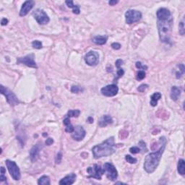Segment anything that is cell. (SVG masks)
Here are the masks:
<instances>
[{"label": "cell", "instance_id": "1", "mask_svg": "<svg viewBox=\"0 0 185 185\" xmlns=\"http://www.w3.org/2000/svg\"><path fill=\"white\" fill-rule=\"evenodd\" d=\"M160 141L161 145L158 150L153 153H149L145 158L144 169L147 173H151L155 171L160 163L162 155L164 152L166 145V139L165 137H161L160 138Z\"/></svg>", "mask_w": 185, "mask_h": 185}, {"label": "cell", "instance_id": "2", "mask_svg": "<svg viewBox=\"0 0 185 185\" xmlns=\"http://www.w3.org/2000/svg\"><path fill=\"white\" fill-rule=\"evenodd\" d=\"M116 145L114 142V137H111L102 143L97 145L92 148V153L94 158L98 159L102 157H107L116 152Z\"/></svg>", "mask_w": 185, "mask_h": 185}, {"label": "cell", "instance_id": "3", "mask_svg": "<svg viewBox=\"0 0 185 185\" xmlns=\"http://www.w3.org/2000/svg\"><path fill=\"white\" fill-rule=\"evenodd\" d=\"M173 25V17L158 19L157 26L158 29V34L160 40L163 43H170L171 35Z\"/></svg>", "mask_w": 185, "mask_h": 185}, {"label": "cell", "instance_id": "4", "mask_svg": "<svg viewBox=\"0 0 185 185\" xmlns=\"http://www.w3.org/2000/svg\"><path fill=\"white\" fill-rule=\"evenodd\" d=\"M0 91H1V93L2 95L5 96L7 101L8 102V104L11 106H17V104H20V101L17 98L16 95L12 91H11L10 90L8 89L7 88H6L2 85H1Z\"/></svg>", "mask_w": 185, "mask_h": 185}, {"label": "cell", "instance_id": "5", "mask_svg": "<svg viewBox=\"0 0 185 185\" xmlns=\"http://www.w3.org/2000/svg\"><path fill=\"white\" fill-rule=\"evenodd\" d=\"M5 163L12 178L15 181H19L21 178V174H20V168L16 164V163L10 160H7Z\"/></svg>", "mask_w": 185, "mask_h": 185}, {"label": "cell", "instance_id": "6", "mask_svg": "<svg viewBox=\"0 0 185 185\" xmlns=\"http://www.w3.org/2000/svg\"><path fill=\"white\" fill-rule=\"evenodd\" d=\"M87 172L89 174V176H88V178H94L98 180H101L102 176L104 174V168H102L98 164H94L92 166L88 168Z\"/></svg>", "mask_w": 185, "mask_h": 185}, {"label": "cell", "instance_id": "7", "mask_svg": "<svg viewBox=\"0 0 185 185\" xmlns=\"http://www.w3.org/2000/svg\"><path fill=\"white\" fill-rule=\"evenodd\" d=\"M142 18V13L135 9H129L125 13V20L127 24L137 23Z\"/></svg>", "mask_w": 185, "mask_h": 185}, {"label": "cell", "instance_id": "8", "mask_svg": "<svg viewBox=\"0 0 185 185\" xmlns=\"http://www.w3.org/2000/svg\"><path fill=\"white\" fill-rule=\"evenodd\" d=\"M104 173L108 179L111 181H114L118 177V172L115 166L110 163H106L104 165Z\"/></svg>", "mask_w": 185, "mask_h": 185}, {"label": "cell", "instance_id": "9", "mask_svg": "<svg viewBox=\"0 0 185 185\" xmlns=\"http://www.w3.org/2000/svg\"><path fill=\"white\" fill-rule=\"evenodd\" d=\"M33 16L35 17L37 23L40 25H45L49 22V17L44 10L41 9H37L33 12Z\"/></svg>", "mask_w": 185, "mask_h": 185}, {"label": "cell", "instance_id": "10", "mask_svg": "<svg viewBox=\"0 0 185 185\" xmlns=\"http://www.w3.org/2000/svg\"><path fill=\"white\" fill-rule=\"evenodd\" d=\"M35 55L33 54H30L26 55L24 57H20L17 59V64H25L27 66L32 67V68H38L37 64L35 63L34 60Z\"/></svg>", "mask_w": 185, "mask_h": 185}, {"label": "cell", "instance_id": "11", "mask_svg": "<svg viewBox=\"0 0 185 185\" xmlns=\"http://www.w3.org/2000/svg\"><path fill=\"white\" fill-rule=\"evenodd\" d=\"M119 92V88L115 84L108 85L102 88L101 90V94L106 97L115 96Z\"/></svg>", "mask_w": 185, "mask_h": 185}, {"label": "cell", "instance_id": "12", "mask_svg": "<svg viewBox=\"0 0 185 185\" xmlns=\"http://www.w3.org/2000/svg\"><path fill=\"white\" fill-rule=\"evenodd\" d=\"M85 61L87 64L89 65V66H96L99 62V54H98V53L95 52V51H90L85 55Z\"/></svg>", "mask_w": 185, "mask_h": 185}, {"label": "cell", "instance_id": "13", "mask_svg": "<svg viewBox=\"0 0 185 185\" xmlns=\"http://www.w3.org/2000/svg\"><path fill=\"white\" fill-rule=\"evenodd\" d=\"M43 148V145L41 142H38L30 150V158L32 162H35L39 158V153L40 150Z\"/></svg>", "mask_w": 185, "mask_h": 185}, {"label": "cell", "instance_id": "14", "mask_svg": "<svg viewBox=\"0 0 185 185\" xmlns=\"http://www.w3.org/2000/svg\"><path fill=\"white\" fill-rule=\"evenodd\" d=\"M86 135V132L83 127L78 125L75 127V130L72 133V137L76 141H81Z\"/></svg>", "mask_w": 185, "mask_h": 185}, {"label": "cell", "instance_id": "15", "mask_svg": "<svg viewBox=\"0 0 185 185\" xmlns=\"http://www.w3.org/2000/svg\"><path fill=\"white\" fill-rule=\"evenodd\" d=\"M35 5V2L34 1H26L25 2L23 3V4L22 5L21 9L20 12V15L21 17L23 16H25L26 14L28 13L32 9V8L33 7V6Z\"/></svg>", "mask_w": 185, "mask_h": 185}, {"label": "cell", "instance_id": "16", "mask_svg": "<svg viewBox=\"0 0 185 185\" xmlns=\"http://www.w3.org/2000/svg\"><path fill=\"white\" fill-rule=\"evenodd\" d=\"M76 180V174L74 173H71L67 176L64 177L59 182V184L61 185H70L74 184Z\"/></svg>", "mask_w": 185, "mask_h": 185}, {"label": "cell", "instance_id": "17", "mask_svg": "<svg viewBox=\"0 0 185 185\" xmlns=\"http://www.w3.org/2000/svg\"><path fill=\"white\" fill-rule=\"evenodd\" d=\"M113 123V119L109 115H104L98 121V125L100 127H105L109 124Z\"/></svg>", "mask_w": 185, "mask_h": 185}, {"label": "cell", "instance_id": "18", "mask_svg": "<svg viewBox=\"0 0 185 185\" xmlns=\"http://www.w3.org/2000/svg\"><path fill=\"white\" fill-rule=\"evenodd\" d=\"M181 92H182V90L180 88L177 86H173L171 90V98L173 101H177L181 95Z\"/></svg>", "mask_w": 185, "mask_h": 185}, {"label": "cell", "instance_id": "19", "mask_svg": "<svg viewBox=\"0 0 185 185\" xmlns=\"http://www.w3.org/2000/svg\"><path fill=\"white\" fill-rule=\"evenodd\" d=\"M108 38L106 35H96L92 38V42L97 45H104L106 43Z\"/></svg>", "mask_w": 185, "mask_h": 185}, {"label": "cell", "instance_id": "20", "mask_svg": "<svg viewBox=\"0 0 185 185\" xmlns=\"http://www.w3.org/2000/svg\"><path fill=\"white\" fill-rule=\"evenodd\" d=\"M161 92H155V93L153 94V95H151V97H150V105L153 107L156 106L157 104H158V101L161 99Z\"/></svg>", "mask_w": 185, "mask_h": 185}, {"label": "cell", "instance_id": "21", "mask_svg": "<svg viewBox=\"0 0 185 185\" xmlns=\"http://www.w3.org/2000/svg\"><path fill=\"white\" fill-rule=\"evenodd\" d=\"M184 65L183 64H178L177 66H176V72H175L176 78H177V79H180L183 75H184Z\"/></svg>", "mask_w": 185, "mask_h": 185}, {"label": "cell", "instance_id": "22", "mask_svg": "<svg viewBox=\"0 0 185 185\" xmlns=\"http://www.w3.org/2000/svg\"><path fill=\"white\" fill-rule=\"evenodd\" d=\"M178 172L181 175H184L185 173V161L184 159H179L178 163Z\"/></svg>", "mask_w": 185, "mask_h": 185}, {"label": "cell", "instance_id": "23", "mask_svg": "<svg viewBox=\"0 0 185 185\" xmlns=\"http://www.w3.org/2000/svg\"><path fill=\"white\" fill-rule=\"evenodd\" d=\"M38 184L39 185H50V179L48 176H43L38 180Z\"/></svg>", "mask_w": 185, "mask_h": 185}, {"label": "cell", "instance_id": "24", "mask_svg": "<svg viewBox=\"0 0 185 185\" xmlns=\"http://www.w3.org/2000/svg\"><path fill=\"white\" fill-rule=\"evenodd\" d=\"M80 114V111L78 109L69 110L67 113V117H78Z\"/></svg>", "mask_w": 185, "mask_h": 185}, {"label": "cell", "instance_id": "25", "mask_svg": "<svg viewBox=\"0 0 185 185\" xmlns=\"http://www.w3.org/2000/svg\"><path fill=\"white\" fill-rule=\"evenodd\" d=\"M179 32L181 35H184L185 27H184V18H183L182 21L179 23Z\"/></svg>", "mask_w": 185, "mask_h": 185}, {"label": "cell", "instance_id": "26", "mask_svg": "<svg viewBox=\"0 0 185 185\" xmlns=\"http://www.w3.org/2000/svg\"><path fill=\"white\" fill-rule=\"evenodd\" d=\"M32 46H33V47L34 48V49H42V47H43V46H42V43L40 42V40H33V42H32Z\"/></svg>", "mask_w": 185, "mask_h": 185}, {"label": "cell", "instance_id": "27", "mask_svg": "<svg viewBox=\"0 0 185 185\" xmlns=\"http://www.w3.org/2000/svg\"><path fill=\"white\" fill-rule=\"evenodd\" d=\"M125 160H126L128 163H132V164L136 163L137 162V160L135 158H133V157H132V156H130V155H126V156H125Z\"/></svg>", "mask_w": 185, "mask_h": 185}, {"label": "cell", "instance_id": "28", "mask_svg": "<svg viewBox=\"0 0 185 185\" xmlns=\"http://www.w3.org/2000/svg\"><path fill=\"white\" fill-rule=\"evenodd\" d=\"M145 78V71H139L137 75V80H142Z\"/></svg>", "mask_w": 185, "mask_h": 185}, {"label": "cell", "instance_id": "29", "mask_svg": "<svg viewBox=\"0 0 185 185\" xmlns=\"http://www.w3.org/2000/svg\"><path fill=\"white\" fill-rule=\"evenodd\" d=\"M124 74V69H121V68H118V70H117V72H116V78L114 79V80H117L119 78H121Z\"/></svg>", "mask_w": 185, "mask_h": 185}, {"label": "cell", "instance_id": "30", "mask_svg": "<svg viewBox=\"0 0 185 185\" xmlns=\"http://www.w3.org/2000/svg\"><path fill=\"white\" fill-rule=\"evenodd\" d=\"M148 87L149 86H148V85H147V84H142V85H140L137 88V90H138L139 92H145V90L148 88Z\"/></svg>", "mask_w": 185, "mask_h": 185}, {"label": "cell", "instance_id": "31", "mask_svg": "<svg viewBox=\"0 0 185 185\" xmlns=\"http://www.w3.org/2000/svg\"><path fill=\"white\" fill-rule=\"evenodd\" d=\"M82 90H83V89H81L80 87L76 86V85H73L71 88V92H73V93H78V92H80Z\"/></svg>", "mask_w": 185, "mask_h": 185}, {"label": "cell", "instance_id": "32", "mask_svg": "<svg viewBox=\"0 0 185 185\" xmlns=\"http://www.w3.org/2000/svg\"><path fill=\"white\" fill-rule=\"evenodd\" d=\"M136 67L139 69H147V66L146 65H142V64L140 61H137L135 64Z\"/></svg>", "mask_w": 185, "mask_h": 185}, {"label": "cell", "instance_id": "33", "mask_svg": "<svg viewBox=\"0 0 185 185\" xmlns=\"http://www.w3.org/2000/svg\"><path fill=\"white\" fill-rule=\"evenodd\" d=\"M130 152L132 154H137V153H140V148L137 147H130Z\"/></svg>", "mask_w": 185, "mask_h": 185}, {"label": "cell", "instance_id": "34", "mask_svg": "<svg viewBox=\"0 0 185 185\" xmlns=\"http://www.w3.org/2000/svg\"><path fill=\"white\" fill-rule=\"evenodd\" d=\"M128 137V132H127L126 130H122L120 132L119 134V137L121 139H125Z\"/></svg>", "mask_w": 185, "mask_h": 185}, {"label": "cell", "instance_id": "35", "mask_svg": "<svg viewBox=\"0 0 185 185\" xmlns=\"http://www.w3.org/2000/svg\"><path fill=\"white\" fill-rule=\"evenodd\" d=\"M139 145H140V146L142 147V150H143V152H147V147H146V144L144 142L140 141L139 142Z\"/></svg>", "mask_w": 185, "mask_h": 185}, {"label": "cell", "instance_id": "36", "mask_svg": "<svg viewBox=\"0 0 185 185\" xmlns=\"http://www.w3.org/2000/svg\"><path fill=\"white\" fill-rule=\"evenodd\" d=\"M62 158V154L61 153H58L56 157V163H60Z\"/></svg>", "mask_w": 185, "mask_h": 185}, {"label": "cell", "instance_id": "37", "mask_svg": "<svg viewBox=\"0 0 185 185\" xmlns=\"http://www.w3.org/2000/svg\"><path fill=\"white\" fill-rule=\"evenodd\" d=\"M121 44L119 43H113L111 44V48L114 49V50H119L121 49Z\"/></svg>", "mask_w": 185, "mask_h": 185}, {"label": "cell", "instance_id": "38", "mask_svg": "<svg viewBox=\"0 0 185 185\" xmlns=\"http://www.w3.org/2000/svg\"><path fill=\"white\" fill-rule=\"evenodd\" d=\"M72 12H73V13H74V14H80V7H79L78 5H75V7L72 9Z\"/></svg>", "mask_w": 185, "mask_h": 185}, {"label": "cell", "instance_id": "39", "mask_svg": "<svg viewBox=\"0 0 185 185\" xmlns=\"http://www.w3.org/2000/svg\"><path fill=\"white\" fill-rule=\"evenodd\" d=\"M123 62H124L123 60H121V59H117L115 62L116 66L117 68H120V66H121V64H123Z\"/></svg>", "mask_w": 185, "mask_h": 185}, {"label": "cell", "instance_id": "40", "mask_svg": "<svg viewBox=\"0 0 185 185\" xmlns=\"http://www.w3.org/2000/svg\"><path fill=\"white\" fill-rule=\"evenodd\" d=\"M63 123L65 125V126H66V125H69V124H71V122H70V119H69V117H66V118L64 119L63 121Z\"/></svg>", "mask_w": 185, "mask_h": 185}, {"label": "cell", "instance_id": "41", "mask_svg": "<svg viewBox=\"0 0 185 185\" xmlns=\"http://www.w3.org/2000/svg\"><path fill=\"white\" fill-rule=\"evenodd\" d=\"M53 142H54V140H53V139L52 138H48L47 140H46V145H51L53 144Z\"/></svg>", "mask_w": 185, "mask_h": 185}, {"label": "cell", "instance_id": "42", "mask_svg": "<svg viewBox=\"0 0 185 185\" xmlns=\"http://www.w3.org/2000/svg\"><path fill=\"white\" fill-rule=\"evenodd\" d=\"M7 23H8V20L6 19V18H3L2 20V22H1V25H7Z\"/></svg>", "mask_w": 185, "mask_h": 185}, {"label": "cell", "instance_id": "43", "mask_svg": "<svg viewBox=\"0 0 185 185\" xmlns=\"http://www.w3.org/2000/svg\"><path fill=\"white\" fill-rule=\"evenodd\" d=\"M119 2V1H116V0H111V1H109V4L111 6H114L115 5V4H116L117 3Z\"/></svg>", "mask_w": 185, "mask_h": 185}, {"label": "cell", "instance_id": "44", "mask_svg": "<svg viewBox=\"0 0 185 185\" xmlns=\"http://www.w3.org/2000/svg\"><path fill=\"white\" fill-rule=\"evenodd\" d=\"M6 180H7V177L4 176V174L1 173V176H0V181H1V182H4V181H6Z\"/></svg>", "mask_w": 185, "mask_h": 185}, {"label": "cell", "instance_id": "45", "mask_svg": "<svg viewBox=\"0 0 185 185\" xmlns=\"http://www.w3.org/2000/svg\"><path fill=\"white\" fill-rule=\"evenodd\" d=\"M87 121H88V123H90V124H92V122H93V119H92V117H91V116H89V117L88 118V119H87Z\"/></svg>", "mask_w": 185, "mask_h": 185}, {"label": "cell", "instance_id": "46", "mask_svg": "<svg viewBox=\"0 0 185 185\" xmlns=\"http://www.w3.org/2000/svg\"><path fill=\"white\" fill-rule=\"evenodd\" d=\"M0 169H1V173H2V174H4V173H5L6 170H5V168L3 167V166H2Z\"/></svg>", "mask_w": 185, "mask_h": 185}, {"label": "cell", "instance_id": "47", "mask_svg": "<svg viewBox=\"0 0 185 185\" xmlns=\"http://www.w3.org/2000/svg\"><path fill=\"white\" fill-rule=\"evenodd\" d=\"M116 184H126L125 183H124V182H117L115 183Z\"/></svg>", "mask_w": 185, "mask_h": 185}, {"label": "cell", "instance_id": "48", "mask_svg": "<svg viewBox=\"0 0 185 185\" xmlns=\"http://www.w3.org/2000/svg\"><path fill=\"white\" fill-rule=\"evenodd\" d=\"M43 137H46V136H47V134H46V133H43Z\"/></svg>", "mask_w": 185, "mask_h": 185}]
</instances>
